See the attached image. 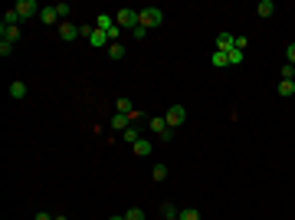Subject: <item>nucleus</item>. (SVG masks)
Returning <instances> with one entry per match:
<instances>
[{
    "instance_id": "nucleus-1",
    "label": "nucleus",
    "mask_w": 295,
    "mask_h": 220,
    "mask_svg": "<svg viewBox=\"0 0 295 220\" xmlns=\"http://www.w3.org/2000/svg\"><path fill=\"white\" fill-rule=\"evenodd\" d=\"M138 16H141V26H145V30H154V26L164 23V10L161 7H145V10H138Z\"/></svg>"
},
{
    "instance_id": "nucleus-2",
    "label": "nucleus",
    "mask_w": 295,
    "mask_h": 220,
    "mask_svg": "<svg viewBox=\"0 0 295 220\" xmlns=\"http://www.w3.org/2000/svg\"><path fill=\"white\" fill-rule=\"evenodd\" d=\"M115 23L122 26V30H132V33H135V26L141 23V16H138V10H132V7H122V10L115 13Z\"/></svg>"
},
{
    "instance_id": "nucleus-3",
    "label": "nucleus",
    "mask_w": 295,
    "mask_h": 220,
    "mask_svg": "<svg viewBox=\"0 0 295 220\" xmlns=\"http://www.w3.org/2000/svg\"><path fill=\"white\" fill-rule=\"evenodd\" d=\"M92 26H95V30H102V33H109V39H112V43H115V39H118V33H122V26H118L109 13H99Z\"/></svg>"
},
{
    "instance_id": "nucleus-4",
    "label": "nucleus",
    "mask_w": 295,
    "mask_h": 220,
    "mask_svg": "<svg viewBox=\"0 0 295 220\" xmlns=\"http://www.w3.org/2000/svg\"><path fill=\"white\" fill-rule=\"evenodd\" d=\"M16 16H20V23H23V20H33V16H39V10H43V7H39V3H36V0H16Z\"/></svg>"
},
{
    "instance_id": "nucleus-5",
    "label": "nucleus",
    "mask_w": 295,
    "mask_h": 220,
    "mask_svg": "<svg viewBox=\"0 0 295 220\" xmlns=\"http://www.w3.org/2000/svg\"><path fill=\"white\" fill-rule=\"evenodd\" d=\"M184 118H187V109H184V105H171V109H167V115H164V122H167V128H177V125H184Z\"/></svg>"
},
{
    "instance_id": "nucleus-6",
    "label": "nucleus",
    "mask_w": 295,
    "mask_h": 220,
    "mask_svg": "<svg viewBox=\"0 0 295 220\" xmlns=\"http://www.w3.org/2000/svg\"><path fill=\"white\" fill-rule=\"evenodd\" d=\"M0 33H3V39H7V43H16V39L23 36L20 23H0Z\"/></svg>"
},
{
    "instance_id": "nucleus-7",
    "label": "nucleus",
    "mask_w": 295,
    "mask_h": 220,
    "mask_svg": "<svg viewBox=\"0 0 295 220\" xmlns=\"http://www.w3.org/2000/svg\"><path fill=\"white\" fill-rule=\"evenodd\" d=\"M89 43H92L95 49H102V46L109 49V46H112V39H109V33H102V30H95V26H92V33H89Z\"/></svg>"
},
{
    "instance_id": "nucleus-8",
    "label": "nucleus",
    "mask_w": 295,
    "mask_h": 220,
    "mask_svg": "<svg viewBox=\"0 0 295 220\" xmlns=\"http://www.w3.org/2000/svg\"><path fill=\"white\" fill-rule=\"evenodd\" d=\"M76 36H79V26H76V23H69V20H62V23H59V39L72 43Z\"/></svg>"
},
{
    "instance_id": "nucleus-9",
    "label": "nucleus",
    "mask_w": 295,
    "mask_h": 220,
    "mask_svg": "<svg viewBox=\"0 0 295 220\" xmlns=\"http://www.w3.org/2000/svg\"><path fill=\"white\" fill-rule=\"evenodd\" d=\"M128 128H132V118H128V115H112V132L125 135Z\"/></svg>"
},
{
    "instance_id": "nucleus-10",
    "label": "nucleus",
    "mask_w": 295,
    "mask_h": 220,
    "mask_svg": "<svg viewBox=\"0 0 295 220\" xmlns=\"http://www.w3.org/2000/svg\"><path fill=\"white\" fill-rule=\"evenodd\" d=\"M132 148H135V155H138V158H148L151 151H154V145H151V142H145V138H138V142H135Z\"/></svg>"
},
{
    "instance_id": "nucleus-11",
    "label": "nucleus",
    "mask_w": 295,
    "mask_h": 220,
    "mask_svg": "<svg viewBox=\"0 0 295 220\" xmlns=\"http://www.w3.org/2000/svg\"><path fill=\"white\" fill-rule=\"evenodd\" d=\"M217 49H220V53H230V49H233V33H220Z\"/></svg>"
},
{
    "instance_id": "nucleus-12",
    "label": "nucleus",
    "mask_w": 295,
    "mask_h": 220,
    "mask_svg": "<svg viewBox=\"0 0 295 220\" xmlns=\"http://www.w3.org/2000/svg\"><path fill=\"white\" fill-rule=\"evenodd\" d=\"M39 20H43V23H56V20H59V10L56 7H43L39 10Z\"/></svg>"
},
{
    "instance_id": "nucleus-13",
    "label": "nucleus",
    "mask_w": 295,
    "mask_h": 220,
    "mask_svg": "<svg viewBox=\"0 0 295 220\" xmlns=\"http://www.w3.org/2000/svg\"><path fill=\"white\" fill-rule=\"evenodd\" d=\"M256 13H259V16H263V20H266V16H272V13H276V3H272V0H259Z\"/></svg>"
},
{
    "instance_id": "nucleus-14",
    "label": "nucleus",
    "mask_w": 295,
    "mask_h": 220,
    "mask_svg": "<svg viewBox=\"0 0 295 220\" xmlns=\"http://www.w3.org/2000/svg\"><path fill=\"white\" fill-rule=\"evenodd\" d=\"M292 92H295V79H282V82H279V95H282V99H289Z\"/></svg>"
},
{
    "instance_id": "nucleus-15",
    "label": "nucleus",
    "mask_w": 295,
    "mask_h": 220,
    "mask_svg": "<svg viewBox=\"0 0 295 220\" xmlns=\"http://www.w3.org/2000/svg\"><path fill=\"white\" fill-rule=\"evenodd\" d=\"M10 95H13V99H23V95H26V82H20V79L10 82Z\"/></svg>"
},
{
    "instance_id": "nucleus-16",
    "label": "nucleus",
    "mask_w": 295,
    "mask_h": 220,
    "mask_svg": "<svg viewBox=\"0 0 295 220\" xmlns=\"http://www.w3.org/2000/svg\"><path fill=\"white\" fill-rule=\"evenodd\" d=\"M213 66H217V69H226V66H230V59H226V53H220V49H213Z\"/></svg>"
},
{
    "instance_id": "nucleus-17",
    "label": "nucleus",
    "mask_w": 295,
    "mask_h": 220,
    "mask_svg": "<svg viewBox=\"0 0 295 220\" xmlns=\"http://www.w3.org/2000/svg\"><path fill=\"white\" fill-rule=\"evenodd\" d=\"M115 109H118V115H128V112H135V105H132V102H128V99L122 95V99L115 102Z\"/></svg>"
},
{
    "instance_id": "nucleus-18",
    "label": "nucleus",
    "mask_w": 295,
    "mask_h": 220,
    "mask_svg": "<svg viewBox=\"0 0 295 220\" xmlns=\"http://www.w3.org/2000/svg\"><path fill=\"white\" fill-rule=\"evenodd\" d=\"M177 220H200V211H197V207H187V211L177 214Z\"/></svg>"
},
{
    "instance_id": "nucleus-19",
    "label": "nucleus",
    "mask_w": 295,
    "mask_h": 220,
    "mask_svg": "<svg viewBox=\"0 0 295 220\" xmlns=\"http://www.w3.org/2000/svg\"><path fill=\"white\" fill-rule=\"evenodd\" d=\"M151 132L164 135V132H167V122H164V118H151Z\"/></svg>"
},
{
    "instance_id": "nucleus-20",
    "label": "nucleus",
    "mask_w": 295,
    "mask_h": 220,
    "mask_svg": "<svg viewBox=\"0 0 295 220\" xmlns=\"http://www.w3.org/2000/svg\"><path fill=\"white\" fill-rule=\"evenodd\" d=\"M109 56H112V59H125V46H122V43H112V46H109Z\"/></svg>"
},
{
    "instance_id": "nucleus-21",
    "label": "nucleus",
    "mask_w": 295,
    "mask_h": 220,
    "mask_svg": "<svg viewBox=\"0 0 295 220\" xmlns=\"http://www.w3.org/2000/svg\"><path fill=\"white\" fill-rule=\"evenodd\" d=\"M151 178H154V181H164V178H167V168H164V165H154Z\"/></svg>"
},
{
    "instance_id": "nucleus-22",
    "label": "nucleus",
    "mask_w": 295,
    "mask_h": 220,
    "mask_svg": "<svg viewBox=\"0 0 295 220\" xmlns=\"http://www.w3.org/2000/svg\"><path fill=\"white\" fill-rule=\"evenodd\" d=\"M125 220H145V211H141V207H132V211L125 214Z\"/></svg>"
},
{
    "instance_id": "nucleus-23",
    "label": "nucleus",
    "mask_w": 295,
    "mask_h": 220,
    "mask_svg": "<svg viewBox=\"0 0 295 220\" xmlns=\"http://www.w3.org/2000/svg\"><path fill=\"white\" fill-rule=\"evenodd\" d=\"M226 59H230V66H236V63H243V53H240V49H230Z\"/></svg>"
},
{
    "instance_id": "nucleus-24",
    "label": "nucleus",
    "mask_w": 295,
    "mask_h": 220,
    "mask_svg": "<svg viewBox=\"0 0 295 220\" xmlns=\"http://www.w3.org/2000/svg\"><path fill=\"white\" fill-rule=\"evenodd\" d=\"M161 214H164V217H177V207H174V204H161Z\"/></svg>"
},
{
    "instance_id": "nucleus-25",
    "label": "nucleus",
    "mask_w": 295,
    "mask_h": 220,
    "mask_svg": "<svg viewBox=\"0 0 295 220\" xmlns=\"http://www.w3.org/2000/svg\"><path fill=\"white\" fill-rule=\"evenodd\" d=\"M246 43H249L246 36H233V49H240V53H243V49H246Z\"/></svg>"
},
{
    "instance_id": "nucleus-26",
    "label": "nucleus",
    "mask_w": 295,
    "mask_h": 220,
    "mask_svg": "<svg viewBox=\"0 0 295 220\" xmlns=\"http://www.w3.org/2000/svg\"><path fill=\"white\" fill-rule=\"evenodd\" d=\"M13 53V43H7V39H0V56H10Z\"/></svg>"
},
{
    "instance_id": "nucleus-27",
    "label": "nucleus",
    "mask_w": 295,
    "mask_h": 220,
    "mask_svg": "<svg viewBox=\"0 0 295 220\" xmlns=\"http://www.w3.org/2000/svg\"><path fill=\"white\" fill-rule=\"evenodd\" d=\"M122 138H125V142H132V145H135V142H138V128H128V132H125Z\"/></svg>"
},
{
    "instance_id": "nucleus-28",
    "label": "nucleus",
    "mask_w": 295,
    "mask_h": 220,
    "mask_svg": "<svg viewBox=\"0 0 295 220\" xmlns=\"http://www.w3.org/2000/svg\"><path fill=\"white\" fill-rule=\"evenodd\" d=\"M282 79H295V66H292V63L282 66Z\"/></svg>"
},
{
    "instance_id": "nucleus-29",
    "label": "nucleus",
    "mask_w": 295,
    "mask_h": 220,
    "mask_svg": "<svg viewBox=\"0 0 295 220\" xmlns=\"http://www.w3.org/2000/svg\"><path fill=\"white\" fill-rule=\"evenodd\" d=\"M286 59L295 66V43H289V46H286Z\"/></svg>"
},
{
    "instance_id": "nucleus-30",
    "label": "nucleus",
    "mask_w": 295,
    "mask_h": 220,
    "mask_svg": "<svg viewBox=\"0 0 295 220\" xmlns=\"http://www.w3.org/2000/svg\"><path fill=\"white\" fill-rule=\"evenodd\" d=\"M56 10H59V16H69V13H72L69 3H56Z\"/></svg>"
},
{
    "instance_id": "nucleus-31",
    "label": "nucleus",
    "mask_w": 295,
    "mask_h": 220,
    "mask_svg": "<svg viewBox=\"0 0 295 220\" xmlns=\"http://www.w3.org/2000/svg\"><path fill=\"white\" fill-rule=\"evenodd\" d=\"M132 36H138V39H145V36H148V30H145V26H141V23H138V26H135V33H132Z\"/></svg>"
},
{
    "instance_id": "nucleus-32",
    "label": "nucleus",
    "mask_w": 295,
    "mask_h": 220,
    "mask_svg": "<svg viewBox=\"0 0 295 220\" xmlns=\"http://www.w3.org/2000/svg\"><path fill=\"white\" fill-rule=\"evenodd\" d=\"M33 220H56V217H49L46 211H39V214H36V217H33Z\"/></svg>"
},
{
    "instance_id": "nucleus-33",
    "label": "nucleus",
    "mask_w": 295,
    "mask_h": 220,
    "mask_svg": "<svg viewBox=\"0 0 295 220\" xmlns=\"http://www.w3.org/2000/svg\"><path fill=\"white\" fill-rule=\"evenodd\" d=\"M109 220H125V214H112V217Z\"/></svg>"
},
{
    "instance_id": "nucleus-34",
    "label": "nucleus",
    "mask_w": 295,
    "mask_h": 220,
    "mask_svg": "<svg viewBox=\"0 0 295 220\" xmlns=\"http://www.w3.org/2000/svg\"><path fill=\"white\" fill-rule=\"evenodd\" d=\"M56 220H69V217H56Z\"/></svg>"
},
{
    "instance_id": "nucleus-35",
    "label": "nucleus",
    "mask_w": 295,
    "mask_h": 220,
    "mask_svg": "<svg viewBox=\"0 0 295 220\" xmlns=\"http://www.w3.org/2000/svg\"><path fill=\"white\" fill-rule=\"evenodd\" d=\"M164 220H177V217H164Z\"/></svg>"
}]
</instances>
